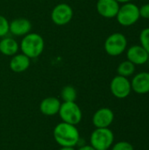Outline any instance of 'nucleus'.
<instances>
[{"mask_svg":"<svg viewBox=\"0 0 149 150\" xmlns=\"http://www.w3.org/2000/svg\"><path fill=\"white\" fill-rule=\"evenodd\" d=\"M53 134L54 141L61 147H75L80 140V134L76 127L65 122L56 125Z\"/></svg>","mask_w":149,"mask_h":150,"instance_id":"nucleus-1","label":"nucleus"},{"mask_svg":"<svg viewBox=\"0 0 149 150\" xmlns=\"http://www.w3.org/2000/svg\"><path fill=\"white\" fill-rule=\"evenodd\" d=\"M44 47V39L41 35L35 33H29L25 35L19 46L22 54L30 59L39 57L43 53Z\"/></svg>","mask_w":149,"mask_h":150,"instance_id":"nucleus-2","label":"nucleus"},{"mask_svg":"<svg viewBox=\"0 0 149 150\" xmlns=\"http://www.w3.org/2000/svg\"><path fill=\"white\" fill-rule=\"evenodd\" d=\"M114 142V134L108 128H96L90 138V145L96 150L109 149Z\"/></svg>","mask_w":149,"mask_h":150,"instance_id":"nucleus-3","label":"nucleus"},{"mask_svg":"<svg viewBox=\"0 0 149 150\" xmlns=\"http://www.w3.org/2000/svg\"><path fill=\"white\" fill-rule=\"evenodd\" d=\"M59 115L62 122L76 126L83 118V112L76 102H63L59 110Z\"/></svg>","mask_w":149,"mask_h":150,"instance_id":"nucleus-4","label":"nucleus"},{"mask_svg":"<svg viewBox=\"0 0 149 150\" xmlns=\"http://www.w3.org/2000/svg\"><path fill=\"white\" fill-rule=\"evenodd\" d=\"M116 18L118 22L123 26L133 25L141 18L139 7L131 2L126 3L119 7Z\"/></svg>","mask_w":149,"mask_h":150,"instance_id":"nucleus-5","label":"nucleus"},{"mask_svg":"<svg viewBox=\"0 0 149 150\" xmlns=\"http://www.w3.org/2000/svg\"><path fill=\"white\" fill-rule=\"evenodd\" d=\"M127 40L123 33H114L107 37L105 41V50L111 56H118L125 52Z\"/></svg>","mask_w":149,"mask_h":150,"instance_id":"nucleus-6","label":"nucleus"},{"mask_svg":"<svg viewBox=\"0 0 149 150\" xmlns=\"http://www.w3.org/2000/svg\"><path fill=\"white\" fill-rule=\"evenodd\" d=\"M110 90L115 98L119 99L126 98L130 95L132 91L131 82L127 77L118 75L112 78L110 83Z\"/></svg>","mask_w":149,"mask_h":150,"instance_id":"nucleus-7","label":"nucleus"},{"mask_svg":"<svg viewBox=\"0 0 149 150\" xmlns=\"http://www.w3.org/2000/svg\"><path fill=\"white\" fill-rule=\"evenodd\" d=\"M73 15L72 7L68 4L61 3L54 7L51 13V18L55 25H65L72 20Z\"/></svg>","mask_w":149,"mask_h":150,"instance_id":"nucleus-8","label":"nucleus"},{"mask_svg":"<svg viewBox=\"0 0 149 150\" xmlns=\"http://www.w3.org/2000/svg\"><path fill=\"white\" fill-rule=\"evenodd\" d=\"M114 120L113 112L107 107L98 109L92 117V123L96 128H108Z\"/></svg>","mask_w":149,"mask_h":150,"instance_id":"nucleus-9","label":"nucleus"},{"mask_svg":"<svg viewBox=\"0 0 149 150\" xmlns=\"http://www.w3.org/2000/svg\"><path fill=\"white\" fill-rule=\"evenodd\" d=\"M119 3L116 0H97V11L100 16L106 18H115L119 9Z\"/></svg>","mask_w":149,"mask_h":150,"instance_id":"nucleus-10","label":"nucleus"},{"mask_svg":"<svg viewBox=\"0 0 149 150\" xmlns=\"http://www.w3.org/2000/svg\"><path fill=\"white\" fill-rule=\"evenodd\" d=\"M126 57L134 65H143L148 61L149 54L141 45H134L127 49Z\"/></svg>","mask_w":149,"mask_h":150,"instance_id":"nucleus-11","label":"nucleus"},{"mask_svg":"<svg viewBox=\"0 0 149 150\" xmlns=\"http://www.w3.org/2000/svg\"><path fill=\"white\" fill-rule=\"evenodd\" d=\"M32 29V23L29 19L25 18H15L9 24V32L15 36H25L30 33Z\"/></svg>","mask_w":149,"mask_h":150,"instance_id":"nucleus-12","label":"nucleus"},{"mask_svg":"<svg viewBox=\"0 0 149 150\" xmlns=\"http://www.w3.org/2000/svg\"><path fill=\"white\" fill-rule=\"evenodd\" d=\"M132 91L143 95L149 92V72H141L133 76L131 81Z\"/></svg>","mask_w":149,"mask_h":150,"instance_id":"nucleus-13","label":"nucleus"},{"mask_svg":"<svg viewBox=\"0 0 149 150\" xmlns=\"http://www.w3.org/2000/svg\"><path fill=\"white\" fill-rule=\"evenodd\" d=\"M61 101L54 97H48L44 98L40 104V111L46 116H54L59 112L61 107Z\"/></svg>","mask_w":149,"mask_h":150,"instance_id":"nucleus-14","label":"nucleus"},{"mask_svg":"<svg viewBox=\"0 0 149 150\" xmlns=\"http://www.w3.org/2000/svg\"><path fill=\"white\" fill-rule=\"evenodd\" d=\"M30 58L24 54H18L12 56L10 61V69L15 73H22L30 66Z\"/></svg>","mask_w":149,"mask_h":150,"instance_id":"nucleus-15","label":"nucleus"},{"mask_svg":"<svg viewBox=\"0 0 149 150\" xmlns=\"http://www.w3.org/2000/svg\"><path fill=\"white\" fill-rule=\"evenodd\" d=\"M19 49L18 42L11 37H5L0 41V53L6 56L15 55Z\"/></svg>","mask_w":149,"mask_h":150,"instance_id":"nucleus-16","label":"nucleus"},{"mask_svg":"<svg viewBox=\"0 0 149 150\" xmlns=\"http://www.w3.org/2000/svg\"><path fill=\"white\" fill-rule=\"evenodd\" d=\"M117 71H118L119 76L128 77V76H132L134 73L135 65L133 63H132L131 62H129L128 60L124 61L119 65V67L117 69Z\"/></svg>","mask_w":149,"mask_h":150,"instance_id":"nucleus-17","label":"nucleus"},{"mask_svg":"<svg viewBox=\"0 0 149 150\" xmlns=\"http://www.w3.org/2000/svg\"><path fill=\"white\" fill-rule=\"evenodd\" d=\"M61 97L64 102H75L77 98L76 90L71 85H67L62 88Z\"/></svg>","mask_w":149,"mask_h":150,"instance_id":"nucleus-18","label":"nucleus"},{"mask_svg":"<svg viewBox=\"0 0 149 150\" xmlns=\"http://www.w3.org/2000/svg\"><path fill=\"white\" fill-rule=\"evenodd\" d=\"M141 46L149 54V27L143 29L140 34Z\"/></svg>","mask_w":149,"mask_h":150,"instance_id":"nucleus-19","label":"nucleus"},{"mask_svg":"<svg viewBox=\"0 0 149 150\" xmlns=\"http://www.w3.org/2000/svg\"><path fill=\"white\" fill-rule=\"evenodd\" d=\"M9 24L6 18L0 15V37H4L9 33Z\"/></svg>","mask_w":149,"mask_h":150,"instance_id":"nucleus-20","label":"nucleus"},{"mask_svg":"<svg viewBox=\"0 0 149 150\" xmlns=\"http://www.w3.org/2000/svg\"><path fill=\"white\" fill-rule=\"evenodd\" d=\"M112 150H134V149L130 142L123 141V142H119L115 143L112 146Z\"/></svg>","mask_w":149,"mask_h":150,"instance_id":"nucleus-21","label":"nucleus"},{"mask_svg":"<svg viewBox=\"0 0 149 150\" xmlns=\"http://www.w3.org/2000/svg\"><path fill=\"white\" fill-rule=\"evenodd\" d=\"M140 16L144 18H149V4H146L139 8Z\"/></svg>","mask_w":149,"mask_h":150,"instance_id":"nucleus-22","label":"nucleus"},{"mask_svg":"<svg viewBox=\"0 0 149 150\" xmlns=\"http://www.w3.org/2000/svg\"><path fill=\"white\" fill-rule=\"evenodd\" d=\"M78 150H96L91 145H84V146H82L81 148H79Z\"/></svg>","mask_w":149,"mask_h":150,"instance_id":"nucleus-23","label":"nucleus"},{"mask_svg":"<svg viewBox=\"0 0 149 150\" xmlns=\"http://www.w3.org/2000/svg\"><path fill=\"white\" fill-rule=\"evenodd\" d=\"M59 150H76L74 147H61Z\"/></svg>","mask_w":149,"mask_h":150,"instance_id":"nucleus-24","label":"nucleus"},{"mask_svg":"<svg viewBox=\"0 0 149 150\" xmlns=\"http://www.w3.org/2000/svg\"><path fill=\"white\" fill-rule=\"evenodd\" d=\"M118 3H122V4H126V3H129L131 2V0H116Z\"/></svg>","mask_w":149,"mask_h":150,"instance_id":"nucleus-25","label":"nucleus"},{"mask_svg":"<svg viewBox=\"0 0 149 150\" xmlns=\"http://www.w3.org/2000/svg\"><path fill=\"white\" fill-rule=\"evenodd\" d=\"M106 150H109V149H106Z\"/></svg>","mask_w":149,"mask_h":150,"instance_id":"nucleus-26","label":"nucleus"}]
</instances>
